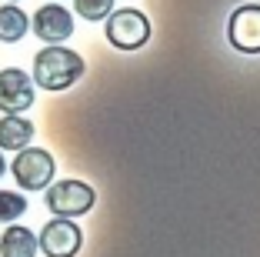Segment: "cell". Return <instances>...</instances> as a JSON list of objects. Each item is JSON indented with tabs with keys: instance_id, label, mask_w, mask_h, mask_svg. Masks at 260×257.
I'll list each match as a JSON object with an SVG mask.
<instances>
[{
	"instance_id": "1",
	"label": "cell",
	"mask_w": 260,
	"mask_h": 257,
	"mask_svg": "<svg viewBox=\"0 0 260 257\" xmlns=\"http://www.w3.org/2000/svg\"><path fill=\"white\" fill-rule=\"evenodd\" d=\"M80 77H84V57L70 47H44L34 57V83L50 94L74 87Z\"/></svg>"
},
{
	"instance_id": "2",
	"label": "cell",
	"mask_w": 260,
	"mask_h": 257,
	"mask_svg": "<svg viewBox=\"0 0 260 257\" xmlns=\"http://www.w3.org/2000/svg\"><path fill=\"white\" fill-rule=\"evenodd\" d=\"M47 207L54 217H63V220H74V217H84V214L93 211L97 204V190L84 181H60V184H50L44 194Z\"/></svg>"
},
{
	"instance_id": "3",
	"label": "cell",
	"mask_w": 260,
	"mask_h": 257,
	"mask_svg": "<svg viewBox=\"0 0 260 257\" xmlns=\"http://www.w3.org/2000/svg\"><path fill=\"white\" fill-rule=\"evenodd\" d=\"M10 170H14L17 184H20L23 190H47L50 181H54V174H57V160H54V154L44 151V147H23L14 157Z\"/></svg>"
},
{
	"instance_id": "4",
	"label": "cell",
	"mask_w": 260,
	"mask_h": 257,
	"mask_svg": "<svg viewBox=\"0 0 260 257\" xmlns=\"http://www.w3.org/2000/svg\"><path fill=\"white\" fill-rule=\"evenodd\" d=\"M107 40L117 50H140L150 40V20H147V14H140L134 7L114 10L107 17Z\"/></svg>"
},
{
	"instance_id": "5",
	"label": "cell",
	"mask_w": 260,
	"mask_h": 257,
	"mask_svg": "<svg viewBox=\"0 0 260 257\" xmlns=\"http://www.w3.org/2000/svg\"><path fill=\"white\" fill-rule=\"evenodd\" d=\"M37 244L47 257H77V250L84 247V231L74 220L54 217V220H47L44 231L37 234Z\"/></svg>"
},
{
	"instance_id": "6",
	"label": "cell",
	"mask_w": 260,
	"mask_h": 257,
	"mask_svg": "<svg viewBox=\"0 0 260 257\" xmlns=\"http://www.w3.org/2000/svg\"><path fill=\"white\" fill-rule=\"evenodd\" d=\"M227 40L240 53H260V4H244L227 17Z\"/></svg>"
},
{
	"instance_id": "7",
	"label": "cell",
	"mask_w": 260,
	"mask_h": 257,
	"mask_svg": "<svg viewBox=\"0 0 260 257\" xmlns=\"http://www.w3.org/2000/svg\"><path fill=\"white\" fill-rule=\"evenodd\" d=\"M34 77L23 74L20 67L0 70V110L4 113H23L34 104Z\"/></svg>"
},
{
	"instance_id": "8",
	"label": "cell",
	"mask_w": 260,
	"mask_h": 257,
	"mask_svg": "<svg viewBox=\"0 0 260 257\" xmlns=\"http://www.w3.org/2000/svg\"><path fill=\"white\" fill-rule=\"evenodd\" d=\"M30 27L44 44L57 47L60 40H67L70 34H74V14H70L67 7H60V4H44V7L30 17Z\"/></svg>"
},
{
	"instance_id": "9",
	"label": "cell",
	"mask_w": 260,
	"mask_h": 257,
	"mask_svg": "<svg viewBox=\"0 0 260 257\" xmlns=\"http://www.w3.org/2000/svg\"><path fill=\"white\" fill-rule=\"evenodd\" d=\"M34 134H37V127H34L27 117H20V113H4V117H0V151H17L20 154L23 147H30Z\"/></svg>"
},
{
	"instance_id": "10",
	"label": "cell",
	"mask_w": 260,
	"mask_h": 257,
	"mask_svg": "<svg viewBox=\"0 0 260 257\" xmlns=\"http://www.w3.org/2000/svg\"><path fill=\"white\" fill-rule=\"evenodd\" d=\"M37 250H40L37 234L27 231L23 224H10L0 234V257H37Z\"/></svg>"
},
{
	"instance_id": "11",
	"label": "cell",
	"mask_w": 260,
	"mask_h": 257,
	"mask_svg": "<svg viewBox=\"0 0 260 257\" xmlns=\"http://www.w3.org/2000/svg\"><path fill=\"white\" fill-rule=\"evenodd\" d=\"M30 31V17L23 14L17 4H4L0 7V40L4 44H17V40L27 37Z\"/></svg>"
},
{
	"instance_id": "12",
	"label": "cell",
	"mask_w": 260,
	"mask_h": 257,
	"mask_svg": "<svg viewBox=\"0 0 260 257\" xmlns=\"http://www.w3.org/2000/svg\"><path fill=\"white\" fill-rule=\"evenodd\" d=\"M74 14L80 20H107L114 14V0H74Z\"/></svg>"
},
{
	"instance_id": "13",
	"label": "cell",
	"mask_w": 260,
	"mask_h": 257,
	"mask_svg": "<svg viewBox=\"0 0 260 257\" xmlns=\"http://www.w3.org/2000/svg\"><path fill=\"white\" fill-rule=\"evenodd\" d=\"M23 211H27V201H23V194L0 190V224H10V220H17Z\"/></svg>"
},
{
	"instance_id": "14",
	"label": "cell",
	"mask_w": 260,
	"mask_h": 257,
	"mask_svg": "<svg viewBox=\"0 0 260 257\" xmlns=\"http://www.w3.org/2000/svg\"><path fill=\"white\" fill-rule=\"evenodd\" d=\"M4 170H7V164H4V154H0V177H4Z\"/></svg>"
},
{
	"instance_id": "15",
	"label": "cell",
	"mask_w": 260,
	"mask_h": 257,
	"mask_svg": "<svg viewBox=\"0 0 260 257\" xmlns=\"http://www.w3.org/2000/svg\"><path fill=\"white\" fill-rule=\"evenodd\" d=\"M7 4H17V0H7Z\"/></svg>"
},
{
	"instance_id": "16",
	"label": "cell",
	"mask_w": 260,
	"mask_h": 257,
	"mask_svg": "<svg viewBox=\"0 0 260 257\" xmlns=\"http://www.w3.org/2000/svg\"><path fill=\"white\" fill-rule=\"evenodd\" d=\"M50 4H57V0H50Z\"/></svg>"
}]
</instances>
